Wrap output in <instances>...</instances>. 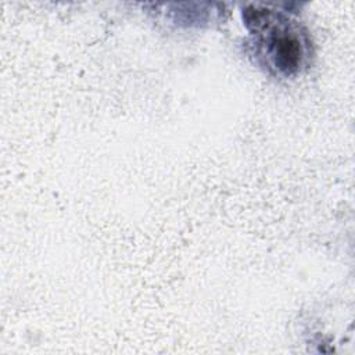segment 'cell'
Returning <instances> with one entry per match:
<instances>
[{"label":"cell","instance_id":"6da1fadb","mask_svg":"<svg viewBox=\"0 0 355 355\" xmlns=\"http://www.w3.org/2000/svg\"><path fill=\"white\" fill-rule=\"evenodd\" d=\"M248 29L259 37V46L272 68L293 75L304 65L309 42L300 26L277 11L252 7L244 11Z\"/></svg>","mask_w":355,"mask_h":355}]
</instances>
